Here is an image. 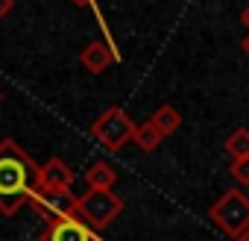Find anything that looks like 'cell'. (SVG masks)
Listing matches in <instances>:
<instances>
[{"label":"cell","instance_id":"11","mask_svg":"<svg viewBox=\"0 0 249 241\" xmlns=\"http://www.w3.org/2000/svg\"><path fill=\"white\" fill-rule=\"evenodd\" d=\"M132 141H135L144 153H153V150H159V144L164 141V136L159 133V127L153 124V120H144V124H138V127H135Z\"/></svg>","mask_w":249,"mask_h":241},{"label":"cell","instance_id":"2","mask_svg":"<svg viewBox=\"0 0 249 241\" xmlns=\"http://www.w3.org/2000/svg\"><path fill=\"white\" fill-rule=\"evenodd\" d=\"M211 223L226 232L231 241H237L246 229H249V197L240 188H229L223 191V197L208 209Z\"/></svg>","mask_w":249,"mask_h":241},{"label":"cell","instance_id":"7","mask_svg":"<svg viewBox=\"0 0 249 241\" xmlns=\"http://www.w3.org/2000/svg\"><path fill=\"white\" fill-rule=\"evenodd\" d=\"M73 185V171L59 159H47L38 168V194H68Z\"/></svg>","mask_w":249,"mask_h":241},{"label":"cell","instance_id":"6","mask_svg":"<svg viewBox=\"0 0 249 241\" xmlns=\"http://www.w3.org/2000/svg\"><path fill=\"white\" fill-rule=\"evenodd\" d=\"M30 206L44 221H53V218H79V197L73 191H68V194H36L30 200Z\"/></svg>","mask_w":249,"mask_h":241},{"label":"cell","instance_id":"5","mask_svg":"<svg viewBox=\"0 0 249 241\" xmlns=\"http://www.w3.org/2000/svg\"><path fill=\"white\" fill-rule=\"evenodd\" d=\"M38 241H106L91 229L82 218H53L47 221V229L41 232Z\"/></svg>","mask_w":249,"mask_h":241},{"label":"cell","instance_id":"10","mask_svg":"<svg viewBox=\"0 0 249 241\" xmlns=\"http://www.w3.org/2000/svg\"><path fill=\"white\" fill-rule=\"evenodd\" d=\"M153 124L159 127V133L167 139V136H173L179 127H182V112L176 109V106H170V103H164V106H159L156 112H153Z\"/></svg>","mask_w":249,"mask_h":241},{"label":"cell","instance_id":"9","mask_svg":"<svg viewBox=\"0 0 249 241\" xmlns=\"http://www.w3.org/2000/svg\"><path fill=\"white\" fill-rule=\"evenodd\" d=\"M85 182H88V188L111 191V185L117 182V171H114L111 165H106V162H94V165H88V171H85Z\"/></svg>","mask_w":249,"mask_h":241},{"label":"cell","instance_id":"8","mask_svg":"<svg viewBox=\"0 0 249 241\" xmlns=\"http://www.w3.org/2000/svg\"><path fill=\"white\" fill-rule=\"evenodd\" d=\"M120 56L111 50V44L108 41H88L85 47H82V53H79V62H82V68L88 71V74H103L108 65H114Z\"/></svg>","mask_w":249,"mask_h":241},{"label":"cell","instance_id":"17","mask_svg":"<svg viewBox=\"0 0 249 241\" xmlns=\"http://www.w3.org/2000/svg\"><path fill=\"white\" fill-rule=\"evenodd\" d=\"M243 53H246V56H249V36H246V39H243Z\"/></svg>","mask_w":249,"mask_h":241},{"label":"cell","instance_id":"14","mask_svg":"<svg viewBox=\"0 0 249 241\" xmlns=\"http://www.w3.org/2000/svg\"><path fill=\"white\" fill-rule=\"evenodd\" d=\"M73 3H79V6H91V9H94V15L100 18V27L106 30V18H103V15H100V9H97V0H73Z\"/></svg>","mask_w":249,"mask_h":241},{"label":"cell","instance_id":"19","mask_svg":"<svg viewBox=\"0 0 249 241\" xmlns=\"http://www.w3.org/2000/svg\"><path fill=\"white\" fill-rule=\"evenodd\" d=\"M0 103H3V91H0Z\"/></svg>","mask_w":249,"mask_h":241},{"label":"cell","instance_id":"1","mask_svg":"<svg viewBox=\"0 0 249 241\" xmlns=\"http://www.w3.org/2000/svg\"><path fill=\"white\" fill-rule=\"evenodd\" d=\"M38 168L33 156L15 141H0V215H18L38 194Z\"/></svg>","mask_w":249,"mask_h":241},{"label":"cell","instance_id":"16","mask_svg":"<svg viewBox=\"0 0 249 241\" xmlns=\"http://www.w3.org/2000/svg\"><path fill=\"white\" fill-rule=\"evenodd\" d=\"M240 24H243V27L249 30V3H246V6L240 9Z\"/></svg>","mask_w":249,"mask_h":241},{"label":"cell","instance_id":"4","mask_svg":"<svg viewBox=\"0 0 249 241\" xmlns=\"http://www.w3.org/2000/svg\"><path fill=\"white\" fill-rule=\"evenodd\" d=\"M120 212H123V200H120L114 191L88 188V191L79 197V218H82L91 229H106Z\"/></svg>","mask_w":249,"mask_h":241},{"label":"cell","instance_id":"12","mask_svg":"<svg viewBox=\"0 0 249 241\" xmlns=\"http://www.w3.org/2000/svg\"><path fill=\"white\" fill-rule=\"evenodd\" d=\"M226 153L231 159H246L249 156V130L246 127H237L229 139H226Z\"/></svg>","mask_w":249,"mask_h":241},{"label":"cell","instance_id":"13","mask_svg":"<svg viewBox=\"0 0 249 241\" xmlns=\"http://www.w3.org/2000/svg\"><path fill=\"white\" fill-rule=\"evenodd\" d=\"M231 177H234V182H240V185H249V156L246 159H231Z\"/></svg>","mask_w":249,"mask_h":241},{"label":"cell","instance_id":"15","mask_svg":"<svg viewBox=\"0 0 249 241\" xmlns=\"http://www.w3.org/2000/svg\"><path fill=\"white\" fill-rule=\"evenodd\" d=\"M12 9H15V0H0V21H3Z\"/></svg>","mask_w":249,"mask_h":241},{"label":"cell","instance_id":"18","mask_svg":"<svg viewBox=\"0 0 249 241\" xmlns=\"http://www.w3.org/2000/svg\"><path fill=\"white\" fill-rule=\"evenodd\" d=\"M237 241H249V229H246V232H243V235H240Z\"/></svg>","mask_w":249,"mask_h":241},{"label":"cell","instance_id":"3","mask_svg":"<svg viewBox=\"0 0 249 241\" xmlns=\"http://www.w3.org/2000/svg\"><path fill=\"white\" fill-rule=\"evenodd\" d=\"M135 120L129 118V112H123V106H108L94 124H91V136L97 144H103L106 150L117 153L126 141H132L135 136Z\"/></svg>","mask_w":249,"mask_h":241}]
</instances>
